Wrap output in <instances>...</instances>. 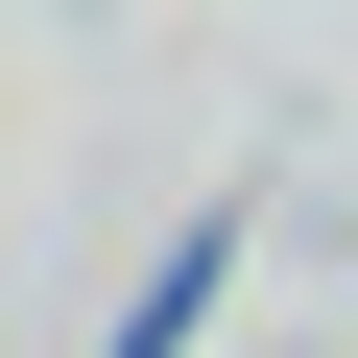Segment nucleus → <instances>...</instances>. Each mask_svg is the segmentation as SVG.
Wrapping results in <instances>:
<instances>
[{"label": "nucleus", "mask_w": 358, "mask_h": 358, "mask_svg": "<svg viewBox=\"0 0 358 358\" xmlns=\"http://www.w3.org/2000/svg\"><path fill=\"white\" fill-rule=\"evenodd\" d=\"M215 263H239V239H215V215H192V263H167V287H143V310H120V358H192V310H215Z\"/></svg>", "instance_id": "nucleus-1"}]
</instances>
